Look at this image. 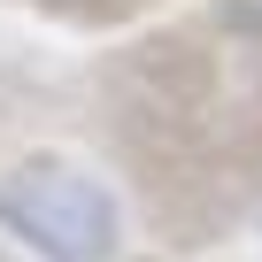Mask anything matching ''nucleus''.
Wrapping results in <instances>:
<instances>
[{
	"mask_svg": "<svg viewBox=\"0 0 262 262\" xmlns=\"http://www.w3.org/2000/svg\"><path fill=\"white\" fill-rule=\"evenodd\" d=\"M0 231L31 262H108L123 239V201L70 155H31L0 170Z\"/></svg>",
	"mask_w": 262,
	"mask_h": 262,
	"instance_id": "f257e3e1",
	"label": "nucleus"
}]
</instances>
